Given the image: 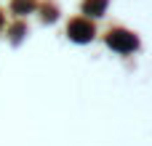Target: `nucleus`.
<instances>
[{
    "label": "nucleus",
    "instance_id": "1",
    "mask_svg": "<svg viewBox=\"0 0 152 146\" xmlns=\"http://www.w3.org/2000/svg\"><path fill=\"white\" fill-rule=\"evenodd\" d=\"M107 45H110L112 51H118V53H131V51H136L139 40H136V35H134V32L115 29V32H110V37H107Z\"/></svg>",
    "mask_w": 152,
    "mask_h": 146
},
{
    "label": "nucleus",
    "instance_id": "2",
    "mask_svg": "<svg viewBox=\"0 0 152 146\" xmlns=\"http://www.w3.org/2000/svg\"><path fill=\"white\" fill-rule=\"evenodd\" d=\"M67 35H69V40H75V43H88V40H94V24L88 21V19H72L69 24H67Z\"/></svg>",
    "mask_w": 152,
    "mask_h": 146
},
{
    "label": "nucleus",
    "instance_id": "3",
    "mask_svg": "<svg viewBox=\"0 0 152 146\" xmlns=\"http://www.w3.org/2000/svg\"><path fill=\"white\" fill-rule=\"evenodd\" d=\"M83 11H86L88 16H102V13L107 11V0H86Z\"/></svg>",
    "mask_w": 152,
    "mask_h": 146
},
{
    "label": "nucleus",
    "instance_id": "4",
    "mask_svg": "<svg viewBox=\"0 0 152 146\" xmlns=\"http://www.w3.org/2000/svg\"><path fill=\"white\" fill-rule=\"evenodd\" d=\"M32 8H35L32 0H13V13H19V16H21V13H29Z\"/></svg>",
    "mask_w": 152,
    "mask_h": 146
},
{
    "label": "nucleus",
    "instance_id": "5",
    "mask_svg": "<svg viewBox=\"0 0 152 146\" xmlns=\"http://www.w3.org/2000/svg\"><path fill=\"white\" fill-rule=\"evenodd\" d=\"M0 27H3V13H0Z\"/></svg>",
    "mask_w": 152,
    "mask_h": 146
}]
</instances>
